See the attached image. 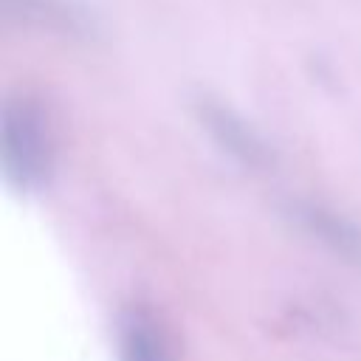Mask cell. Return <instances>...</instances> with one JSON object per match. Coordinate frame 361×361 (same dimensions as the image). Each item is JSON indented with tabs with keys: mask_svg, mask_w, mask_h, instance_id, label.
I'll return each instance as SVG.
<instances>
[{
	"mask_svg": "<svg viewBox=\"0 0 361 361\" xmlns=\"http://www.w3.org/2000/svg\"><path fill=\"white\" fill-rule=\"evenodd\" d=\"M0 164L14 192H39L54 166L48 113L31 93H14L0 110Z\"/></svg>",
	"mask_w": 361,
	"mask_h": 361,
	"instance_id": "6da1fadb",
	"label": "cell"
},
{
	"mask_svg": "<svg viewBox=\"0 0 361 361\" xmlns=\"http://www.w3.org/2000/svg\"><path fill=\"white\" fill-rule=\"evenodd\" d=\"M118 361H172L169 336L158 316L144 305H130L116 322Z\"/></svg>",
	"mask_w": 361,
	"mask_h": 361,
	"instance_id": "5b68a950",
	"label": "cell"
},
{
	"mask_svg": "<svg viewBox=\"0 0 361 361\" xmlns=\"http://www.w3.org/2000/svg\"><path fill=\"white\" fill-rule=\"evenodd\" d=\"M279 212L296 231L319 243L344 265L361 271V223L310 197H285Z\"/></svg>",
	"mask_w": 361,
	"mask_h": 361,
	"instance_id": "3957f363",
	"label": "cell"
},
{
	"mask_svg": "<svg viewBox=\"0 0 361 361\" xmlns=\"http://www.w3.org/2000/svg\"><path fill=\"white\" fill-rule=\"evenodd\" d=\"M0 11L14 25L65 39H93L99 31L93 11L79 0H0Z\"/></svg>",
	"mask_w": 361,
	"mask_h": 361,
	"instance_id": "277c9868",
	"label": "cell"
},
{
	"mask_svg": "<svg viewBox=\"0 0 361 361\" xmlns=\"http://www.w3.org/2000/svg\"><path fill=\"white\" fill-rule=\"evenodd\" d=\"M192 113L203 133L214 141V147L243 169L271 172L276 166L274 144L223 99H214L212 93H197L192 99Z\"/></svg>",
	"mask_w": 361,
	"mask_h": 361,
	"instance_id": "7a4b0ae2",
	"label": "cell"
}]
</instances>
